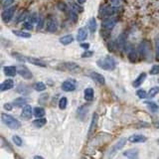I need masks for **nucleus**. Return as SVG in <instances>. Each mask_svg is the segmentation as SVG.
<instances>
[{
    "label": "nucleus",
    "mask_w": 159,
    "mask_h": 159,
    "mask_svg": "<svg viewBox=\"0 0 159 159\" xmlns=\"http://www.w3.org/2000/svg\"><path fill=\"white\" fill-rule=\"evenodd\" d=\"M96 65L101 69H102V70L113 71L115 69V67H116V62H115V60L111 56H107V57L98 60Z\"/></svg>",
    "instance_id": "obj_1"
},
{
    "label": "nucleus",
    "mask_w": 159,
    "mask_h": 159,
    "mask_svg": "<svg viewBox=\"0 0 159 159\" xmlns=\"http://www.w3.org/2000/svg\"><path fill=\"white\" fill-rule=\"evenodd\" d=\"M1 119H2L3 122H4L6 125L11 129H18L21 127L20 121L17 120L14 116H12V115L8 114V113H1Z\"/></svg>",
    "instance_id": "obj_2"
},
{
    "label": "nucleus",
    "mask_w": 159,
    "mask_h": 159,
    "mask_svg": "<svg viewBox=\"0 0 159 159\" xmlns=\"http://www.w3.org/2000/svg\"><path fill=\"white\" fill-rule=\"evenodd\" d=\"M138 53L144 60H149L151 59V45L148 41H142L138 45Z\"/></svg>",
    "instance_id": "obj_3"
},
{
    "label": "nucleus",
    "mask_w": 159,
    "mask_h": 159,
    "mask_svg": "<svg viewBox=\"0 0 159 159\" xmlns=\"http://www.w3.org/2000/svg\"><path fill=\"white\" fill-rule=\"evenodd\" d=\"M125 144H126V138H124V137H121V138H119L110 148V150L107 151V157H113L118 150L122 149L124 146H125Z\"/></svg>",
    "instance_id": "obj_4"
},
{
    "label": "nucleus",
    "mask_w": 159,
    "mask_h": 159,
    "mask_svg": "<svg viewBox=\"0 0 159 159\" xmlns=\"http://www.w3.org/2000/svg\"><path fill=\"white\" fill-rule=\"evenodd\" d=\"M117 11V6L114 5H105L104 7H102V9L99 10V16L102 18H107V17H110L113 16V15L116 13Z\"/></svg>",
    "instance_id": "obj_5"
},
{
    "label": "nucleus",
    "mask_w": 159,
    "mask_h": 159,
    "mask_svg": "<svg viewBox=\"0 0 159 159\" xmlns=\"http://www.w3.org/2000/svg\"><path fill=\"white\" fill-rule=\"evenodd\" d=\"M116 23H117V18L113 16L107 17L102 22V29H104L105 31H110L115 27Z\"/></svg>",
    "instance_id": "obj_6"
},
{
    "label": "nucleus",
    "mask_w": 159,
    "mask_h": 159,
    "mask_svg": "<svg viewBox=\"0 0 159 159\" xmlns=\"http://www.w3.org/2000/svg\"><path fill=\"white\" fill-rule=\"evenodd\" d=\"M17 73L25 80H31L33 78V75L31 73V71L26 66H24V65L17 66Z\"/></svg>",
    "instance_id": "obj_7"
},
{
    "label": "nucleus",
    "mask_w": 159,
    "mask_h": 159,
    "mask_svg": "<svg viewBox=\"0 0 159 159\" xmlns=\"http://www.w3.org/2000/svg\"><path fill=\"white\" fill-rule=\"evenodd\" d=\"M15 10H16V8L14 7V6H12V7H8L6 8L4 11L2 12V20L4 21L5 23H8L10 22L12 20V18H13L14 14H15Z\"/></svg>",
    "instance_id": "obj_8"
},
{
    "label": "nucleus",
    "mask_w": 159,
    "mask_h": 159,
    "mask_svg": "<svg viewBox=\"0 0 159 159\" xmlns=\"http://www.w3.org/2000/svg\"><path fill=\"white\" fill-rule=\"evenodd\" d=\"M98 121H99V114L96 113H93V116H92L91 124H90L89 131H88V137H89V138H91V137L93 136V134H95V130L96 128V126H98Z\"/></svg>",
    "instance_id": "obj_9"
},
{
    "label": "nucleus",
    "mask_w": 159,
    "mask_h": 159,
    "mask_svg": "<svg viewBox=\"0 0 159 159\" xmlns=\"http://www.w3.org/2000/svg\"><path fill=\"white\" fill-rule=\"evenodd\" d=\"M63 66L67 71L71 72V73H79V72L81 71V68L79 65L74 63V62H67V63H65Z\"/></svg>",
    "instance_id": "obj_10"
},
{
    "label": "nucleus",
    "mask_w": 159,
    "mask_h": 159,
    "mask_svg": "<svg viewBox=\"0 0 159 159\" xmlns=\"http://www.w3.org/2000/svg\"><path fill=\"white\" fill-rule=\"evenodd\" d=\"M46 30L48 31V32H51V33L56 32V31L58 30V22H57V20L51 18V19H49L48 21H47Z\"/></svg>",
    "instance_id": "obj_11"
},
{
    "label": "nucleus",
    "mask_w": 159,
    "mask_h": 159,
    "mask_svg": "<svg viewBox=\"0 0 159 159\" xmlns=\"http://www.w3.org/2000/svg\"><path fill=\"white\" fill-rule=\"evenodd\" d=\"M62 90L64 92H73L76 90V84H75L74 81H65V82L62 84Z\"/></svg>",
    "instance_id": "obj_12"
},
{
    "label": "nucleus",
    "mask_w": 159,
    "mask_h": 159,
    "mask_svg": "<svg viewBox=\"0 0 159 159\" xmlns=\"http://www.w3.org/2000/svg\"><path fill=\"white\" fill-rule=\"evenodd\" d=\"M32 113L33 110L31 107V105H24L22 113H21V118H23V119H30L31 116H32Z\"/></svg>",
    "instance_id": "obj_13"
},
{
    "label": "nucleus",
    "mask_w": 159,
    "mask_h": 159,
    "mask_svg": "<svg viewBox=\"0 0 159 159\" xmlns=\"http://www.w3.org/2000/svg\"><path fill=\"white\" fill-rule=\"evenodd\" d=\"M90 77L99 85H105V79L102 74L96 73V72H92V73H90Z\"/></svg>",
    "instance_id": "obj_14"
},
{
    "label": "nucleus",
    "mask_w": 159,
    "mask_h": 159,
    "mask_svg": "<svg viewBox=\"0 0 159 159\" xmlns=\"http://www.w3.org/2000/svg\"><path fill=\"white\" fill-rule=\"evenodd\" d=\"M147 140V137L142 134H133L128 137V141L131 143H142Z\"/></svg>",
    "instance_id": "obj_15"
},
{
    "label": "nucleus",
    "mask_w": 159,
    "mask_h": 159,
    "mask_svg": "<svg viewBox=\"0 0 159 159\" xmlns=\"http://www.w3.org/2000/svg\"><path fill=\"white\" fill-rule=\"evenodd\" d=\"M89 108H90V105H82V107H80L79 108H78V110H77L78 117H79L80 119H82V120H85L87 114H88Z\"/></svg>",
    "instance_id": "obj_16"
},
{
    "label": "nucleus",
    "mask_w": 159,
    "mask_h": 159,
    "mask_svg": "<svg viewBox=\"0 0 159 159\" xmlns=\"http://www.w3.org/2000/svg\"><path fill=\"white\" fill-rule=\"evenodd\" d=\"M13 87H14V81L11 79H7L1 84L0 90H1V92H5V91H9V90L13 89Z\"/></svg>",
    "instance_id": "obj_17"
},
{
    "label": "nucleus",
    "mask_w": 159,
    "mask_h": 159,
    "mask_svg": "<svg viewBox=\"0 0 159 159\" xmlns=\"http://www.w3.org/2000/svg\"><path fill=\"white\" fill-rule=\"evenodd\" d=\"M123 155L124 156H126L127 158H131V159L138 158V149L137 148L127 149V150L123 152Z\"/></svg>",
    "instance_id": "obj_18"
},
{
    "label": "nucleus",
    "mask_w": 159,
    "mask_h": 159,
    "mask_svg": "<svg viewBox=\"0 0 159 159\" xmlns=\"http://www.w3.org/2000/svg\"><path fill=\"white\" fill-rule=\"evenodd\" d=\"M146 77H147L146 73H141V74H140L139 76L137 77L136 79L134 80V82L132 83V86L134 87V88H139V87L143 84V82L145 81Z\"/></svg>",
    "instance_id": "obj_19"
},
{
    "label": "nucleus",
    "mask_w": 159,
    "mask_h": 159,
    "mask_svg": "<svg viewBox=\"0 0 159 159\" xmlns=\"http://www.w3.org/2000/svg\"><path fill=\"white\" fill-rule=\"evenodd\" d=\"M26 60H27L28 63H31L32 65H35V66H39V67H42V68H46L47 67V65L44 63V62L39 60V59H37V58L26 57Z\"/></svg>",
    "instance_id": "obj_20"
},
{
    "label": "nucleus",
    "mask_w": 159,
    "mask_h": 159,
    "mask_svg": "<svg viewBox=\"0 0 159 159\" xmlns=\"http://www.w3.org/2000/svg\"><path fill=\"white\" fill-rule=\"evenodd\" d=\"M115 43H116V48L118 50H123L125 49V37H124L123 34H121V35L118 36V38L116 39V41H115Z\"/></svg>",
    "instance_id": "obj_21"
},
{
    "label": "nucleus",
    "mask_w": 159,
    "mask_h": 159,
    "mask_svg": "<svg viewBox=\"0 0 159 159\" xmlns=\"http://www.w3.org/2000/svg\"><path fill=\"white\" fill-rule=\"evenodd\" d=\"M4 71V74L8 77H14L15 75L17 74V67L14 66H8V67H4L3 69Z\"/></svg>",
    "instance_id": "obj_22"
},
{
    "label": "nucleus",
    "mask_w": 159,
    "mask_h": 159,
    "mask_svg": "<svg viewBox=\"0 0 159 159\" xmlns=\"http://www.w3.org/2000/svg\"><path fill=\"white\" fill-rule=\"evenodd\" d=\"M16 92L22 96H27V95H29L30 90H29V87L28 86L24 85V84H20V85L17 87Z\"/></svg>",
    "instance_id": "obj_23"
},
{
    "label": "nucleus",
    "mask_w": 159,
    "mask_h": 159,
    "mask_svg": "<svg viewBox=\"0 0 159 159\" xmlns=\"http://www.w3.org/2000/svg\"><path fill=\"white\" fill-rule=\"evenodd\" d=\"M28 102V99L25 98V96H19V98L15 99L13 101V105L15 107H24V105H26Z\"/></svg>",
    "instance_id": "obj_24"
},
{
    "label": "nucleus",
    "mask_w": 159,
    "mask_h": 159,
    "mask_svg": "<svg viewBox=\"0 0 159 159\" xmlns=\"http://www.w3.org/2000/svg\"><path fill=\"white\" fill-rule=\"evenodd\" d=\"M145 105H147L148 110L153 113H159V105L154 102H146Z\"/></svg>",
    "instance_id": "obj_25"
},
{
    "label": "nucleus",
    "mask_w": 159,
    "mask_h": 159,
    "mask_svg": "<svg viewBox=\"0 0 159 159\" xmlns=\"http://www.w3.org/2000/svg\"><path fill=\"white\" fill-rule=\"evenodd\" d=\"M88 37V33H87V30L85 28H80L79 31H78L77 34V40L78 41H85Z\"/></svg>",
    "instance_id": "obj_26"
},
{
    "label": "nucleus",
    "mask_w": 159,
    "mask_h": 159,
    "mask_svg": "<svg viewBox=\"0 0 159 159\" xmlns=\"http://www.w3.org/2000/svg\"><path fill=\"white\" fill-rule=\"evenodd\" d=\"M12 33H13L14 35L20 37V38H24V39H28L31 37V33H28L26 31H23V30H13Z\"/></svg>",
    "instance_id": "obj_27"
},
{
    "label": "nucleus",
    "mask_w": 159,
    "mask_h": 159,
    "mask_svg": "<svg viewBox=\"0 0 159 159\" xmlns=\"http://www.w3.org/2000/svg\"><path fill=\"white\" fill-rule=\"evenodd\" d=\"M47 123V119L44 117H37V119L33 120V125L37 128H41Z\"/></svg>",
    "instance_id": "obj_28"
},
{
    "label": "nucleus",
    "mask_w": 159,
    "mask_h": 159,
    "mask_svg": "<svg viewBox=\"0 0 159 159\" xmlns=\"http://www.w3.org/2000/svg\"><path fill=\"white\" fill-rule=\"evenodd\" d=\"M84 96H85V99L88 102H92L93 99V89L92 88H87L84 92Z\"/></svg>",
    "instance_id": "obj_29"
},
{
    "label": "nucleus",
    "mask_w": 159,
    "mask_h": 159,
    "mask_svg": "<svg viewBox=\"0 0 159 159\" xmlns=\"http://www.w3.org/2000/svg\"><path fill=\"white\" fill-rule=\"evenodd\" d=\"M73 41H74V37L72 35H66V36H63V37H61V38H60V43H61V44L65 45V46L71 44Z\"/></svg>",
    "instance_id": "obj_30"
},
{
    "label": "nucleus",
    "mask_w": 159,
    "mask_h": 159,
    "mask_svg": "<svg viewBox=\"0 0 159 159\" xmlns=\"http://www.w3.org/2000/svg\"><path fill=\"white\" fill-rule=\"evenodd\" d=\"M33 114L36 117H43L45 115V110L41 107H37L33 110Z\"/></svg>",
    "instance_id": "obj_31"
},
{
    "label": "nucleus",
    "mask_w": 159,
    "mask_h": 159,
    "mask_svg": "<svg viewBox=\"0 0 159 159\" xmlns=\"http://www.w3.org/2000/svg\"><path fill=\"white\" fill-rule=\"evenodd\" d=\"M88 27H89V30L91 31L92 33L96 32V20L95 19V18H91V19L89 20Z\"/></svg>",
    "instance_id": "obj_32"
},
{
    "label": "nucleus",
    "mask_w": 159,
    "mask_h": 159,
    "mask_svg": "<svg viewBox=\"0 0 159 159\" xmlns=\"http://www.w3.org/2000/svg\"><path fill=\"white\" fill-rule=\"evenodd\" d=\"M158 93H159V87L158 86L152 87V88L149 90V92L147 93V98H149V99L154 98V96L156 95H158Z\"/></svg>",
    "instance_id": "obj_33"
},
{
    "label": "nucleus",
    "mask_w": 159,
    "mask_h": 159,
    "mask_svg": "<svg viewBox=\"0 0 159 159\" xmlns=\"http://www.w3.org/2000/svg\"><path fill=\"white\" fill-rule=\"evenodd\" d=\"M33 89L35 90V91H37V92H43V91H45V90H46V86H45L44 83L38 82V83L34 84Z\"/></svg>",
    "instance_id": "obj_34"
},
{
    "label": "nucleus",
    "mask_w": 159,
    "mask_h": 159,
    "mask_svg": "<svg viewBox=\"0 0 159 159\" xmlns=\"http://www.w3.org/2000/svg\"><path fill=\"white\" fill-rule=\"evenodd\" d=\"M127 57H128V60H129L130 62H132V63H134V62L136 61V57H137L135 50L133 49V48L129 49L128 54H127Z\"/></svg>",
    "instance_id": "obj_35"
},
{
    "label": "nucleus",
    "mask_w": 159,
    "mask_h": 159,
    "mask_svg": "<svg viewBox=\"0 0 159 159\" xmlns=\"http://www.w3.org/2000/svg\"><path fill=\"white\" fill-rule=\"evenodd\" d=\"M67 105H68V99L66 96L61 98L60 101H59V108H60V110H66Z\"/></svg>",
    "instance_id": "obj_36"
},
{
    "label": "nucleus",
    "mask_w": 159,
    "mask_h": 159,
    "mask_svg": "<svg viewBox=\"0 0 159 159\" xmlns=\"http://www.w3.org/2000/svg\"><path fill=\"white\" fill-rule=\"evenodd\" d=\"M12 56H13V57L16 59L17 61L21 62V63H25V62H27L26 57H24L23 55H21V54H19V53H17V52H13V53H12Z\"/></svg>",
    "instance_id": "obj_37"
},
{
    "label": "nucleus",
    "mask_w": 159,
    "mask_h": 159,
    "mask_svg": "<svg viewBox=\"0 0 159 159\" xmlns=\"http://www.w3.org/2000/svg\"><path fill=\"white\" fill-rule=\"evenodd\" d=\"M12 140H13L14 144L16 146H19V147H20V146L23 145V140L19 135H13V136H12Z\"/></svg>",
    "instance_id": "obj_38"
},
{
    "label": "nucleus",
    "mask_w": 159,
    "mask_h": 159,
    "mask_svg": "<svg viewBox=\"0 0 159 159\" xmlns=\"http://www.w3.org/2000/svg\"><path fill=\"white\" fill-rule=\"evenodd\" d=\"M154 42H155V55H156V58L155 59L159 61V35L155 36Z\"/></svg>",
    "instance_id": "obj_39"
},
{
    "label": "nucleus",
    "mask_w": 159,
    "mask_h": 159,
    "mask_svg": "<svg viewBox=\"0 0 159 159\" xmlns=\"http://www.w3.org/2000/svg\"><path fill=\"white\" fill-rule=\"evenodd\" d=\"M1 143H2V147L3 148H5L6 150L12 151V147L10 146V144H9L8 140H6L3 136H1Z\"/></svg>",
    "instance_id": "obj_40"
},
{
    "label": "nucleus",
    "mask_w": 159,
    "mask_h": 159,
    "mask_svg": "<svg viewBox=\"0 0 159 159\" xmlns=\"http://www.w3.org/2000/svg\"><path fill=\"white\" fill-rule=\"evenodd\" d=\"M38 19H39V16L36 13H32L28 16V21L31 22L32 24H35L36 22H38Z\"/></svg>",
    "instance_id": "obj_41"
},
{
    "label": "nucleus",
    "mask_w": 159,
    "mask_h": 159,
    "mask_svg": "<svg viewBox=\"0 0 159 159\" xmlns=\"http://www.w3.org/2000/svg\"><path fill=\"white\" fill-rule=\"evenodd\" d=\"M136 96H138L139 99H146L147 98V93H146L144 90H138L136 92Z\"/></svg>",
    "instance_id": "obj_42"
},
{
    "label": "nucleus",
    "mask_w": 159,
    "mask_h": 159,
    "mask_svg": "<svg viewBox=\"0 0 159 159\" xmlns=\"http://www.w3.org/2000/svg\"><path fill=\"white\" fill-rule=\"evenodd\" d=\"M48 98H49V95L48 93H43V95L40 96V98H39V104H45V102L48 101Z\"/></svg>",
    "instance_id": "obj_43"
},
{
    "label": "nucleus",
    "mask_w": 159,
    "mask_h": 159,
    "mask_svg": "<svg viewBox=\"0 0 159 159\" xmlns=\"http://www.w3.org/2000/svg\"><path fill=\"white\" fill-rule=\"evenodd\" d=\"M28 16H29V15L27 14V12H26V11L22 12V13H21V14L19 15V17L17 18V22H18V23H19V22H22L23 20H25V19H26V18H28Z\"/></svg>",
    "instance_id": "obj_44"
},
{
    "label": "nucleus",
    "mask_w": 159,
    "mask_h": 159,
    "mask_svg": "<svg viewBox=\"0 0 159 159\" xmlns=\"http://www.w3.org/2000/svg\"><path fill=\"white\" fill-rule=\"evenodd\" d=\"M150 75H158V73H159V65H154V66H152V68H151V70H150Z\"/></svg>",
    "instance_id": "obj_45"
},
{
    "label": "nucleus",
    "mask_w": 159,
    "mask_h": 159,
    "mask_svg": "<svg viewBox=\"0 0 159 159\" xmlns=\"http://www.w3.org/2000/svg\"><path fill=\"white\" fill-rule=\"evenodd\" d=\"M14 1H15V0H4V1H3V3H2V7L4 8V9L8 8L11 4H13Z\"/></svg>",
    "instance_id": "obj_46"
},
{
    "label": "nucleus",
    "mask_w": 159,
    "mask_h": 159,
    "mask_svg": "<svg viewBox=\"0 0 159 159\" xmlns=\"http://www.w3.org/2000/svg\"><path fill=\"white\" fill-rule=\"evenodd\" d=\"M70 18L72 20L74 21V22H77V20H78V15H77V12L75 11V10H73V9H72V10L70 11Z\"/></svg>",
    "instance_id": "obj_47"
},
{
    "label": "nucleus",
    "mask_w": 159,
    "mask_h": 159,
    "mask_svg": "<svg viewBox=\"0 0 159 159\" xmlns=\"http://www.w3.org/2000/svg\"><path fill=\"white\" fill-rule=\"evenodd\" d=\"M93 51H90V50H86V52H84L82 54V58H90V57H93Z\"/></svg>",
    "instance_id": "obj_48"
},
{
    "label": "nucleus",
    "mask_w": 159,
    "mask_h": 159,
    "mask_svg": "<svg viewBox=\"0 0 159 159\" xmlns=\"http://www.w3.org/2000/svg\"><path fill=\"white\" fill-rule=\"evenodd\" d=\"M72 7H73V10L76 11L77 13H78V12H79V13H81V12L84 11V8L81 7V6H79L78 4H73V5H72Z\"/></svg>",
    "instance_id": "obj_49"
},
{
    "label": "nucleus",
    "mask_w": 159,
    "mask_h": 159,
    "mask_svg": "<svg viewBox=\"0 0 159 159\" xmlns=\"http://www.w3.org/2000/svg\"><path fill=\"white\" fill-rule=\"evenodd\" d=\"M23 27L25 28V29H27V30H32L33 29V24L28 21V22L23 23Z\"/></svg>",
    "instance_id": "obj_50"
},
{
    "label": "nucleus",
    "mask_w": 159,
    "mask_h": 159,
    "mask_svg": "<svg viewBox=\"0 0 159 159\" xmlns=\"http://www.w3.org/2000/svg\"><path fill=\"white\" fill-rule=\"evenodd\" d=\"M37 24H38V27H37V28H38V29H41V28L43 27V25H44V18H43L42 16H40Z\"/></svg>",
    "instance_id": "obj_51"
},
{
    "label": "nucleus",
    "mask_w": 159,
    "mask_h": 159,
    "mask_svg": "<svg viewBox=\"0 0 159 159\" xmlns=\"http://www.w3.org/2000/svg\"><path fill=\"white\" fill-rule=\"evenodd\" d=\"M13 105H14L10 104V102H6V104H4V110H6L7 111H10L13 108Z\"/></svg>",
    "instance_id": "obj_52"
},
{
    "label": "nucleus",
    "mask_w": 159,
    "mask_h": 159,
    "mask_svg": "<svg viewBox=\"0 0 159 159\" xmlns=\"http://www.w3.org/2000/svg\"><path fill=\"white\" fill-rule=\"evenodd\" d=\"M110 3L114 6H118L119 5V3L121 2V0H110Z\"/></svg>",
    "instance_id": "obj_53"
},
{
    "label": "nucleus",
    "mask_w": 159,
    "mask_h": 159,
    "mask_svg": "<svg viewBox=\"0 0 159 159\" xmlns=\"http://www.w3.org/2000/svg\"><path fill=\"white\" fill-rule=\"evenodd\" d=\"M81 47H82V48H84L85 50H89L90 44H89V43H82V44H81Z\"/></svg>",
    "instance_id": "obj_54"
},
{
    "label": "nucleus",
    "mask_w": 159,
    "mask_h": 159,
    "mask_svg": "<svg viewBox=\"0 0 159 159\" xmlns=\"http://www.w3.org/2000/svg\"><path fill=\"white\" fill-rule=\"evenodd\" d=\"M86 2V0H78V3L79 4H83V3H85Z\"/></svg>",
    "instance_id": "obj_55"
},
{
    "label": "nucleus",
    "mask_w": 159,
    "mask_h": 159,
    "mask_svg": "<svg viewBox=\"0 0 159 159\" xmlns=\"http://www.w3.org/2000/svg\"><path fill=\"white\" fill-rule=\"evenodd\" d=\"M34 158H35V159H39V158H40V159H42L43 157H42V156H40V155H36V156H34Z\"/></svg>",
    "instance_id": "obj_56"
},
{
    "label": "nucleus",
    "mask_w": 159,
    "mask_h": 159,
    "mask_svg": "<svg viewBox=\"0 0 159 159\" xmlns=\"http://www.w3.org/2000/svg\"><path fill=\"white\" fill-rule=\"evenodd\" d=\"M156 127H157V128H159V120L157 121V123H156Z\"/></svg>",
    "instance_id": "obj_57"
},
{
    "label": "nucleus",
    "mask_w": 159,
    "mask_h": 159,
    "mask_svg": "<svg viewBox=\"0 0 159 159\" xmlns=\"http://www.w3.org/2000/svg\"><path fill=\"white\" fill-rule=\"evenodd\" d=\"M157 143H158V144H159V139H157Z\"/></svg>",
    "instance_id": "obj_58"
},
{
    "label": "nucleus",
    "mask_w": 159,
    "mask_h": 159,
    "mask_svg": "<svg viewBox=\"0 0 159 159\" xmlns=\"http://www.w3.org/2000/svg\"><path fill=\"white\" fill-rule=\"evenodd\" d=\"M158 84H159V78H158Z\"/></svg>",
    "instance_id": "obj_59"
}]
</instances>
